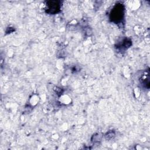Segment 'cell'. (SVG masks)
Returning <instances> with one entry per match:
<instances>
[{
	"mask_svg": "<svg viewBox=\"0 0 150 150\" xmlns=\"http://www.w3.org/2000/svg\"><path fill=\"white\" fill-rule=\"evenodd\" d=\"M60 1H47L46 2V12L49 13H57L60 8Z\"/></svg>",
	"mask_w": 150,
	"mask_h": 150,
	"instance_id": "6da1fadb",
	"label": "cell"
},
{
	"mask_svg": "<svg viewBox=\"0 0 150 150\" xmlns=\"http://www.w3.org/2000/svg\"><path fill=\"white\" fill-rule=\"evenodd\" d=\"M112 15L114 18V19L119 21L122 15V9L121 6H117L114 8L113 11H112Z\"/></svg>",
	"mask_w": 150,
	"mask_h": 150,
	"instance_id": "7a4b0ae2",
	"label": "cell"
}]
</instances>
